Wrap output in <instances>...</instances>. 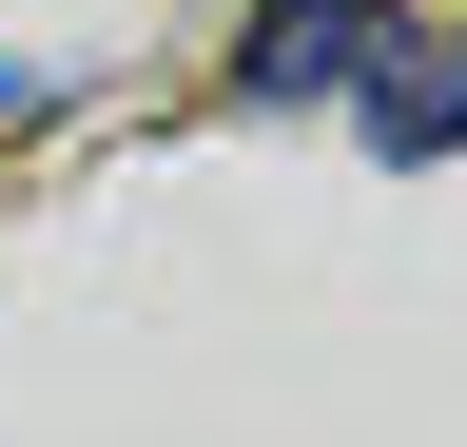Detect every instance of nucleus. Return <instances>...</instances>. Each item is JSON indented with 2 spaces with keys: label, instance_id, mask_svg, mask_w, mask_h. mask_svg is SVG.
Masks as SVG:
<instances>
[{
  "label": "nucleus",
  "instance_id": "1",
  "mask_svg": "<svg viewBox=\"0 0 467 447\" xmlns=\"http://www.w3.org/2000/svg\"><path fill=\"white\" fill-rule=\"evenodd\" d=\"M350 137L389 156V176H429V156H467V20H370V59H350Z\"/></svg>",
  "mask_w": 467,
  "mask_h": 447
},
{
  "label": "nucleus",
  "instance_id": "3",
  "mask_svg": "<svg viewBox=\"0 0 467 447\" xmlns=\"http://www.w3.org/2000/svg\"><path fill=\"white\" fill-rule=\"evenodd\" d=\"M20 117H39V59H0V137H20Z\"/></svg>",
  "mask_w": 467,
  "mask_h": 447
},
{
  "label": "nucleus",
  "instance_id": "2",
  "mask_svg": "<svg viewBox=\"0 0 467 447\" xmlns=\"http://www.w3.org/2000/svg\"><path fill=\"white\" fill-rule=\"evenodd\" d=\"M370 20H389V0H254V39H234V97H254V117H292V97H350Z\"/></svg>",
  "mask_w": 467,
  "mask_h": 447
}]
</instances>
